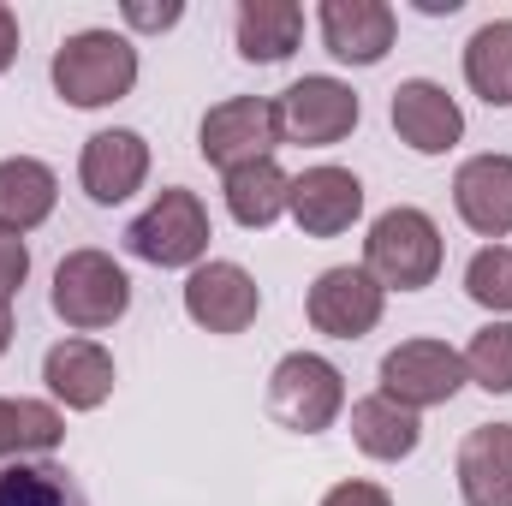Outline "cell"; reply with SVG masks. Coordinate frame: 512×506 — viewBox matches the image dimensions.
Listing matches in <instances>:
<instances>
[{"label": "cell", "instance_id": "obj_1", "mask_svg": "<svg viewBox=\"0 0 512 506\" xmlns=\"http://www.w3.org/2000/svg\"><path fill=\"white\" fill-rule=\"evenodd\" d=\"M54 90L66 108H108V102H126L131 84H137V48L120 30H78L54 48V66H48Z\"/></svg>", "mask_w": 512, "mask_h": 506}, {"label": "cell", "instance_id": "obj_2", "mask_svg": "<svg viewBox=\"0 0 512 506\" xmlns=\"http://www.w3.org/2000/svg\"><path fill=\"white\" fill-rule=\"evenodd\" d=\"M441 256H447L441 227L423 209H411V203L376 215V227L364 239V268L376 274L382 292H423L441 274Z\"/></svg>", "mask_w": 512, "mask_h": 506}, {"label": "cell", "instance_id": "obj_3", "mask_svg": "<svg viewBox=\"0 0 512 506\" xmlns=\"http://www.w3.org/2000/svg\"><path fill=\"white\" fill-rule=\"evenodd\" d=\"M54 316L78 334H102L131 310V280L108 251H66L54 268V292H48Z\"/></svg>", "mask_w": 512, "mask_h": 506}, {"label": "cell", "instance_id": "obj_4", "mask_svg": "<svg viewBox=\"0 0 512 506\" xmlns=\"http://www.w3.org/2000/svg\"><path fill=\"white\" fill-rule=\"evenodd\" d=\"M209 239H215L209 233V209L185 185H167L126 227V251L137 262H149V268H197L203 251H209Z\"/></svg>", "mask_w": 512, "mask_h": 506}, {"label": "cell", "instance_id": "obj_5", "mask_svg": "<svg viewBox=\"0 0 512 506\" xmlns=\"http://www.w3.org/2000/svg\"><path fill=\"white\" fill-rule=\"evenodd\" d=\"M346 411V376L322 352H286L268 376V417L292 435H322Z\"/></svg>", "mask_w": 512, "mask_h": 506}, {"label": "cell", "instance_id": "obj_6", "mask_svg": "<svg viewBox=\"0 0 512 506\" xmlns=\"http://www.w3.org/2000/svg\"><path fill=\"white\" fill-rule=\"evenodd\" d=\"M358 114H364V108H358V90L340 84V78H322V72L298 78V84L280 90V102H274L280 143H304V149H322V143L352 137Z\"/></svg>", "mask_w": 512, "mask_h": 506}, {"label": "cell", "instance_id": "obj_7", "mask_svg": "<svg viewBox=\"0 0 512 506\" xmlns=\"http://www.w3.org/2000/svg\"><path fill=\"white\" fill-rule=\"evenodd\" d=\"M197 149L209 167L233 173V167H251V161H268L280 149V120H274V102L262 96H227L203 114L197 126Z\"/></svg>", "mask_w": 512, "mask_h": 506}, {"label": "cell", "instance_id": "obj_8", "mask_svg": "<svg viewBox=\"0 0 512 506\" xmlns=\"http://www.w3.org/2000/svg\"><path fill=\"white\" fill-rule=\"evenodd\" d=\"M465 387V358L447 340H399L382 358V393L405 411L447 405Z\"/></svg>", "mask_w": 512, "mask_h": 506}, {"label": "cell", "instance_id": "obj_9", "mask_svg": "<svg viewBox=\"0 0 512 506\" xmlns=\"http://www.w3.org/2000/svg\"><path fill=\"white\" fill-rule=\"evenodd\" d=\"M304 310H310V328H316V334H328V340H364V334L382 322L387 292L376 286L370 268L340 262V268H322V274H316Z\"/></svg>", "mask_w": 512, "mask_h": 506}, {"label": "cell", "instance_id": "obj_10", "mask_svg": "<svg viewBox=\"0 0 512 506\" xmlns=\"http://www.w3.org/2000/svg\"><path fill=\"white\" fill-rule=\"evenodd\" d=\"M262 310V286L239 262H197L185 280V316L209 334H245Z\"/></svg>", "mask_w": 512, "mask_h": 506}, {"label": "cell", "instance_id": "obj_11", "mask_svg": "<svg viewBox=\"0 0 512 506\" xmlns=\"http://www.w3.org/2000/svg\"><path fill=\"white\" fill-rule=\"evenodd\" d=\"M286 215L298 221L304 239H340L358 215H364V179L352 167H310L292 179V203Z\"/></svg>", "mask_w": 512, "mask_h": 506}, {"label": "cell", "instance_id": "obj_12", "mask_svg": "<svg viewBox=\"0 0 512 506\" xmlns=\"http://www.w3.org/2000/svg\"><path fill=\"white\" fill-rule=\"evenodd\" d=\"M143 179H149V143H143V131L114 126V131L84 137L78 185H84V197H90V203L114 209V203H126L131 191H143Z\"/></svg>", "mask_w": 512, "mask_h": 506}, {"label": "cell", "instance_id": "obj_13", "mask_svg": "<svg viewBox=\"0 0 512 506\" xmlns=\"http://www.w3.org/2000/svg\"><path fill=\"white\" fill-rule=\"evenodd\" d=\"M393 131H399V143L405 149H417V155H447L459 137H465V114H459V102L435 84V78H405L399 90H393Z\"/></svg>", "mask_w": 512, "mask_h": 506}, {"label": "cell", "instance_id": "obj_14", "mask_svg": "<svg viewBox=\"0 0 512 506\" xmlns=\"http://www.w3.org/2000/svg\"><path fill=\"white\" fill-rule=\"evenodd\" d=\"M316 24H322L328 54L346 60V66H376V60H387L393 30H399V18H393L387 0H322Z\"/></svg>", "mask_w": 512, "mask_h": 506}, {"label": "cell", "instance_id": "obj_15", "mask_svg": "<svg viewBox=\"0 0 512 506\" xmlns=\"http://www.w3.org/2000/svg\"><path fill=\"white\" fill-rule=\"evenodd\" d=\"M453 209L471 233L507 239L512 233V155H471L453 173Z\"/></svg>", "mask_w": 512, "mask_h": 506}, {"label": "cell", "instance_id": "obj_16", "mask_svg": "<svg viewBox=\"0 0 512 506\" xmlns=\"http://www.w3.org/2000/svg\"><path fill=\"white\" fill-rule=\"evenodd\" d=\"M453 471L465 506H512V423H477L459 441Z\"/></svg>", "mask_w": 512, "mask_h": 506}, {"label": "cell", "instance_id": "obj_17", "mask_svg": "<svg viewBox=\"0 0 512 506\" xmlns=\"http://www.w3.org/2000/svg\"><path fill=\"white\" fill-rule=\"evenodd\" d=\"M42 381H48V393H54L66 411H96V405H108V393H114V358H108V346H96V340H60V346H48V358H42Z\"/></svg>", "mask_w": 512, "mask_h": 506}, {"label": "cell", "instance_id": "obj_18", "mask_svg": "<svg viewBox=\"0 0 512 506\" xmlns=\"http://www.w3.org/2000/svg\"><path fill=\"white\" fill-rule=\"evenodd\" d=\"M60 203V179L48 161L36 155H6L0 161V233H30L54 215Z\"/></svg>", "mask_w": 512, "mask_h": 506}, {"label": "cell", "instance_id": "obj_19", "mask_svg": "<svg viewBox=\"0 0 512 506\" xmlns=\"http://www.w3.org/2000/svg\"><path fill=\"white\" fill-rule=\"evenodd\" d=\"M233 36L251 66H280V60H292V48L304 36V6L298 0H239Z\"/></svg>", "mask_w": 512, "mask_h": 506}, {"label": "cell", "instance_id": "obj_20", "mask_svg": "<svg viewBox=\"0 0 512 506\" xmlns=\"http://www.w3.org/2000/svg\"><path fill=\"white\" fill-rule=\"evenodd\" d=\"M352 441H358V453H370L382 465H399V459L417 453L423 423H417V411L393 405L387 393H370V399H352Z\"/></svg>", "mask_w": 512, "mask_h": 506}, {"label": "cell", "instance_id": "obj_21", "mask_svg": "<svg viewBox=\"0 0 512 506\" xmlns=\"http://www.w3.org/2000/svg\"><path fill=\"white\" fill-rule=\"evenodd\" d=\"M286 203H292V179L280 173V161H274V155L227 173V215H233L239 227H251V233L274 227V221L286 215Z\"/></svg>", "mask_w": 512, "mask_h": 506}, {"label": "cell", "instance_id": "obj_22", "mask_svg": "<svg viewBox=\"0 0 512 506\" xmlns=\"http://www.w3.org/2000/svg\"><path fill=\"white\" fill-rule=\"evenodd\" d=\"M465 84L489 108H512V18H489L465 42Z\"/></svg>", "mask_w": 512, "mask_h": 506}, {"label": "cell", "instance_id": "obj_23", "mask_svg": "<svg viewBox=\"0 0 512 506\" xmlns=\"http://www.w3.org/2000/svg\"><path fill=\"white\" fill-rule=\"evenodd\" d=\"M0 506H90V495L54 459H12L0 471Z\"/></svg>", "mask_w": 512, "mask_h": 506}, {"label": "cell", "instance_id": "obj_24", "mask_svg": "<svg viewBox=\"0 0 512 506\" xmlns=\"http://www.w3.org/2000/svg\"><path fill=\"white\" fill-rule=\"evenodd\" d=\"M66 435L60 411L42 399H0V459H24V453H54Z\"/></svg>", "mask_w": 512, "mask_h": 506}, {"label": "cell", "instance_id": "obj_25", "mask_svg": "<svg viewBox=\"0 0 512 506\" xmlns=\"http://www.w3.org/2000/svg\"><path fill=\"white\" fill-rule=\"evenodd\" d=\"M459 358H465V381H477L483 393H512V322L477 328Z\"/></svg>", "mask_w": 512, "mask_h": 506}, {"label": "cell", "instance_id": "obj_26", "mask_svg": "<svg viewBox=\"0 0 512 506\" xmlns=\"http://www.w3.org/2000/svg\"><path fill=\"white\" fill-rule=\"evenodd\" d=\"M465 298L483 310H512V245H483L465 262Z\"/></svg>", "mask_w": 512, "mask_h": 506}, {"label": "cell", "instance_id": "obj_27", "mask_svg": "<svg viewBox=\"0 0 512 506\" xmlns=\"http://www.w3.org/2000/svg\"><path fill=\"white\" fill-rule=\"evenodd\" d=\"M30 274V245L18 233H0V304H12V292L24 286Z\"/></svg>", "mask_w": 512, "mask_h": 506}, {"label": "cell", "instance_id": "obj_28", "mask_svg": "<svg viewBox=\"0 0 512 506\" xmlns=\"http://www.w3.org/2000/svg\"><path fill=\"white\" fill-rule=\"evenodd\" d=\"M322 506H393V495H387L382 483H334L328 495H322Z\"/></svg>", "mask_w": 512, "mask_h": 506}, {"label": "cell", "instance_id": "obj_29", "mask_svg": "<svg viewBox=\"0 0 512 506\" xmlns=\"http://www.w3.org/2000/svg\"><path fill=\"white\" fill-rule=\"evenodd\" d=\"M185 18V6L179 0H167V6H143V0H126V24L131 30H173Z\"/></svg>", "mask_w": 512, "mask_h": 506}, {"label": "cell", "instance_id": "obj_30", "mask_svg": "<svg viewBox=\"0 0 512 506\" xmlns=\"http://www.w3.org/2000/svg\"><path fill=\"white\" fill-rule=\"evenodd\" d=\"M18 60V18H12V6L0 0V72Z\"/></svg>", "mask_w": 512, "mask_h": 506}, {"label": "cell", "instance_id": "obj_31", "mask_svg": "<svg viewBox=\"0 0 512 506\" xmlns=\"http://www.w3.org/2000/svg\"><path fill=\"white\" fill-rule=\"evenodd\" d=\"M417 12H429V18H441V12H459V0H417Z\"/></svg>", "mask_w": 512, "mask_h": 506}, {"label": "cell", "instance_id": "obj_32", "mask_svg": "<svg viewBox=\"0 0 512 506\" xmlns=\"http://www.w3.org/2000/svg\"><path fill=\"white\" fill-rule=\"evenodd\" d=\"M6 346H12V304H0V358H6Z\"/></svg>", "mask_w": 512, "mask_h": 506}]
</instances>
